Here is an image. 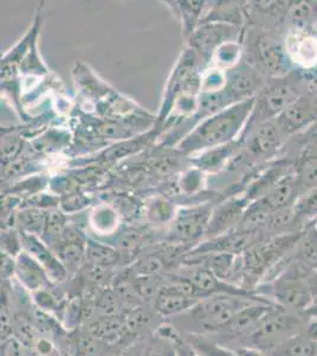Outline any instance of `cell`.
Masks as SVG:
<instances>
[{
    "instance_id": "33",
    "label": "cell",
    "mask_w": 317,
    "mask_h": 356,
    "mask_svg": "<svg viewBox=\"0 0 317 356\" xmlns=\"http://www.w3.org/2000/svg\"><path fill=\"white\" fill-rule=\"evenodd\" d=\"M305 314L309 320H317V302L311 304L309 308L305 310Z\"/></svg>"
},
{
    "instance_id": "11",
    "label": "cell",
    "mask_w": 317,
    "mask_h": 356,
    "mask_svg": "<svg viewBox=\"0 0 317 356\" xmlns=\"http://www.w3.org/2000/svg\"><path fill=\"white\" fill-rule=\"evenodd\" d=\"M250 204L249 200L244 195L239 194L216 207L212 211L204 240L214 239L234 231L239 226Z\"/></svg>"
},
{
    "instance_id": "13",
    "label": "cell",
    "mask_w": 317,
    "mask_h": 356,
    "mask_svg": "<svg viewBox=\"0 0 317 356\" xmlns=\"http://www.w3.org/2000/svg\"><path fill=\"white\" fill-rule=\"evenodd\" d=\"M262 75L257 69L245 62H241L237 67L228 72V83L225 87V93L232 102V105L238 102L249 100L256 97L258 92L264 85Z\"/></svg>"
},
{
    "instance_id": "8",
    "label": "cell",
    "mask_w": 317,
    "mask_h": 356,
    "mask_svg": "<svg viewBox=\"0 0 317 356\" xmlns=\"http://www.w3.org/2000/svg\"><path fill=\"white\" fill-rule=\"evenodd\" d=\"M283 42L291 67L303 73L317 69V33L315 31L309 29L290 28Z\"/></svg>"
},
{
    "instance_id": "25",
    "label": "cell",
    "mask_w": 317,
    "mask_h": 356,
    "mask_svg": "<svg viewBox=\"0 0 317 356\" xmlns=\"http://www.w3.org/2000/svg\"><path fill=\"white\" fill-rule=\"evenodd\" d=\"M228 83V72L214 68L207 70L201 77V93H218L224 90Z\"/></svg>"
},
{
    "instance_id": "30",
    "label": "cell",
    "mask_w": 317,
    "mask_h": 356,
    "mask_svg": "<svg viewBox=\"0 0 317 356\" xmlns=\"http://www.w3.org/2000/svg\"><path fill=\"white\" fill-rule=\"evenodd\" d=\"M174 347H175V352L177 356H203L201 354L193 348L192 346L184 339V336L181 334L180 337L174 342Z\"/></svg>"
},
{
    "instance_id": "6",
    "label": "cell",
    "mask_w": 317,
    "mask_h": 356,
    "mask_svg": "<svg viewBox=\"0 0 317 356\" xmlns=\"http://www.w3.org/2000/svg\"><path fill=\"white\" fill-rule=\"evenodd\" d=\"M199 300L193 290L192 284L185 277L173 272L164 275L152 305L161 318L172 320L189 312Z\"/></svg>"
},
{
    "instance_id": "18",
    "label": "cell",
    "mask_w": 317,
    "mask_h": 356,
    "mask_svg": "<svg viewBox=\"0 0 317 356\" xmlns=\"http://www.w3.org/2000/svg\"><path fill=\"white\" fill-rule=\"evenodd\" d=\"M89 225L95 234L109 238L119 232L120 218L112 207L103 204L94 209L89 218Z\"/></svg>"
},
{
    "instance_id": "26",
    "label": "cell",
    "mask_w": 317,
    "mask_h": 356,
    "mask_svg": "<svg viewBox=\"0 0 317 356\" xmlns=\"http://www.w3.org/2000/svg\"><path fill=\"white\" fill-rule=\"evenodd\" d=\"M22 251L23 245L20 232L11 227H5L4 231L1 232V253L16 258Z\"/></svg>"
},
{
    "instance_id": "14",
    "label": "cell",
    "mask_w": 317,
    "mask_h": 356,
    "mask_svg": "<svg viewBox=\"0 0 317 356\" xmlns=\"http://www.w3.org/2000/svg\"><path fill=\"white\" fill-rule=\"evenodd\" d=\"M13 280L30 295L53 284L43 266L25 251L20 252L16 257Z\"/></svg>"
},
{
    "instance_id": "16",
    "label": "cell",
    "mask_w": 317,
    "mask_h": 356,
    "mask_svg": "<svg viewBox=\"0 0 317 356\" xmlns=\"http://www.w3.org/2000/svg\"><path fill=\"white\" fill-rule=\"evenodd\" d=\"M293 257L303 266L317 271V219L303 228L293 248Z\"/></svg>"
},
{
    "instance_id": "12",
    "label": "cell",
    "mask_w": 317,
    "mask_h": 356,
    "mask_svg": "<svg viewBox=\"0 0 317 356\" xmlns=\"http://www.w3.org/2000/svg\"><path fill=\"white\" fill-rule=\"evenodd\" d=\"M22 245L23 251L31 255L33 259L43 266L49 278L53 284L62 285L70 280V275L63 263L57 257L56 253L51 250V247L45 243L38 235L26 234L22 233Z\"/></svg>"
},
{
    "instance_id": "19",
    "label": "cell",
    "mask_w": 317,
    "mask_h": 356,
    "mask_svg": "<svg viewBox=\"0 0 317 356\" xmlns=\"http://www.w3.org/2000/svg\"><path fill=\"white\" fill-rule=\"evenodd\" d=\"M122 260V253L117 247L97 241L93 238L87 239L85 263L97 264L105 266L117 267Z\"/></svg>"
},
{
    "instance_id": "3",
    "label": "cell",
    "mask_w": 317,
    "mask_h": 356,
    "mask_svg": "<svg viewBox=\"0 0 317 356\" xmlns=\"http://www.w3.org/2000/svg\"><path fill=\"white\" fill-rule=\"evenodd\" d=\"M314 272L293 260L277 278L258 285L255 292L275 305L305 312L314 303Z\"/></svg>"
},
{
    "instance_id": "10",
    "label": "cell",
    "mask_w": 317,
    "mask_h": 356,
    "mask_svg": "<svg viewBox=\"0 0 317 356\" xmlns=\"http://www.w3.org/2000/svg\"><path fill=\"white\" fill-rule=\"evenodd\" d=\"M253 53L259 65L270 76L282 77L291 73V65L286 57L284 42L270 33H262L253 40Z\"/></svg>"
},
{
    "instance_id": "9",
    "label": "cell",
    "mask_w": 317,
    "mask_h": 356,
    "mask_svg": "<svg viewBox=\"0 0 317 356\" xmlns=\"http://www.w3.org/2000/svg\"><path fill=\"white\" fill-rule=\"evenodd\" d=\"M237 26L226 23H204L194 31L191 48L194 49L204 61H212L213 55L219 47L228 42L238 41Z\"/></svg>"
},
{
    "instance_id": "32",
    "label": "cell",
    "mask_w": 317,
    "mask_h": 356,
    "mask_svg": "<svg viewBox=\"0 0 317 356\" xmlns=\"http://www.w3.org/2000/svg\"><path fill=\"white\" fill-rule=\"evenodd\" d=\"M303 334L308 339L317 343V320H308V323L305 325Z\"/></svg>"
},
{
    "instance_id": "15",
    "label": "cell",
    "mask_w": 317,
    "mask_h": 356,
    "mask_svg": "<svg viewBox=\"0 0 317 356\" xmlns=\"http://www.w3.org/2000/svg\"><path fill=\"white\" fill-rule=\"evenodd\" d=\"M293 175L298 183L300 196L317 188V151L302 149L295 159Z\"/></svg>"
},
{
    "instance_id": "23",
    "label": "cell",
    "mask_w": 317,
    "mask_h": 356,
    "mask_svg": "<svg viewBox=\"0 0 317 356\" xmlns=\"http://www.w3.org/2000/svg\"><path fill=\"white\" fill-rule=\"evenodd\" d=\"M18 231L26 234L42 236L45 226V213L37 209H25L17 214Z\"/></svg>"
},
{
    "instance_id": "34",
    "label": "cell",
    "mask_w": 317,
    "mask_h": 356,
    "mask_svg": "<svg viewBox=\"0 0 317 356\" xmlns=\"http://www.w3.org/2000/svg\"><path fill=\"white\" fill-rule=\"evenodd\" d=\"M311 284H313L314 303H315L317 302V271L314 272Z\"/></svg>"
},
{
    "instance_id": "22",
    "label": "cell",
    "mask_w": 317,
    "mask_h": 356,
    "mask_svg": "<svg viewBox=\"0 0 317 356\" xmlns=\"http://www.w3.org/2000/svg\"><path fill=\"white\" fill-rule=\"evenodd\" d=\"M241 55L243 50L239 42H228L216 50L211 62H213L217 68L231 70L241 63Z\"/></svg>"
},
{
    "instance_id": "2",
    "label": "cell",
    "mask_w": 317,
    "mask_h": 356,
    "mask_svg": "<svg viewBox=\"0 0 317 356\" xmlns=\"http://www.w3.org/2000/svg\"><path fill=\"white\" fill-rule=\"evenodd\" d=\"M270 303L263 298H255L249 296L219 295L209 296L194 304L189 312L167 320L182 334V335L209 336L217 334L233 316L241 312L251 304Z\"/></svg>"
},
{
    "instance_id": "35",
    "label": "cell",
    "mask_w": 317,
    "mask_h": 356,
    "mask_svg": "<svg viewBox=\"0 0 317 356\" xmlns=\"http://www.w3.org/2000/svg\"><path fill=\"white\" fill-rule=\"evenodd\" d=\"M317 356V355H316Z\"/></svg>"
},
{
    "instance_id": "21",
    "label": "cell",
    "mask_w": 317,
    "mask_h": 356,
    "mask_svg": "<svg viewBox=\"0 0 317 356\" xmlns=\"http://www.w3.org/2000/svg\"><path fill=\"white\" fill-rule=\"evenodd\" d=\"M180 17L186 36H192L201 24V15L205 8L204 1H169Z\"/></svg>"
},
{
    "instance_id": "31",
    "label": "cell",
    "mask_w": 317,
    "mask_h": 356,
    "mask_svg": "<svg viewBox=\"0 0 317 356\" xmlns=\"http://www.w3.org/2000/svg\"><path fill=\"white\" fill-rule=\"evenodd\" d=\"M229 349H231L236 356H265L264 353L261 350L252 348V347H246V346H237V347H231Z\"/></svg>"
},
{
    "instance_id": "29",
    "label": "cell",
    "mask_w": 317,
    "mask_h": 356,
    "mask_svg": "<svg viewBox=\"0 0 317 356\" xmlns=\"http://www.w3.org/2000/svg\"><path fill=\"white\" fill-rule=\"evenodd\" d=\"M298 143L301 144L302 149H310V150L317 151V126H314L303 134L295 136Z\"/></svg>"
},
{
    "instance_id": "1",
    "label": "cell",
    "mask_w": 317,
    "mask_h": 356,
    "mask_svg": "<svg viewBox=\"0 0 317 356\" xmlns=\"http://www.w3.org/2000/svg\"><path fill=\"white\" fill-rule=\"evenodd\" d=\"M253 105L255 97L206 118L186 134L179 144V150L182 154H194L239 140L252 113Z\"/></svg>"
},
{
    "instance_id": "17",
    "label": "cell",
    "mask_w": 317,
    "mask_h": 356,
    "mask_svg": "<svg viewBox=\"0 0 317 356\" xmlns=\"http://www.w3.org/2000/svg\"><path fill=\"white\" fill-rule=\"evenodd\" d=\"M241 147V143L236 140V142L230 143L228 145L209 149L204 151V154L196 158L193 163L199 170H219L221 166H224L225 163L230 161L231 158L234 159L237 157Z\"/></svg>"
},
{
    "instance_id": "20",
    "label": "cell",
    "mask_w": 317,
    "mask_h": 356,
    "mask_svg": "<svg viewBox=\"0 0 317 356\" xmlns=\"http://www.w3.org/2000/svg\"><path fill=\"white\" fill-rule=\"evenodd\" d=\"M264 354L265 356H316L317 343L302 332L285 340Z\"/></svg>"
},
{
    "instance_id": "7",
    "label": "cell",
    "mask_w": 317,
    "mask_h": 356,
    "mask_svg": "<svg viewBox=\"0 0 317 356\" xmlns=\"http://www.w3.org/2000/svg\"><path fill=\"white\" fill-rule=\"evenodd\" d=\"M212 211L209 206L186 207L179 209L171 223L167 243L184 246L196 243L197 246L204 240Z\"/></svg>"
},
{
    "instance_id": "27",
    "label": "cell",
    "mask_w": 317,
    "mask_h": 356,
    "mask_svg": "<svg viewBox=\"0 0 317 356\" xmlns=\"http://www.w3.org/2000/svg\"><path fill=\"white\" fill-rule=\"evenodd\" d=\"M203 186V171L199 169L189 170L182 175L180 179V189L185 194H193Z\"/></svg>"
},
{
    "instance_id": "5",
    "label": "cell",
    "mask_w": 317,
    "mask_h": 356,
    "mask_svg": "<svg viewBox=\"0 0 317 356\" xmlns=\"http://www.w3.org/2000/svg\"><path fill=\"white\" fill-rule=\"evenodd\" d=\"M302 95V79L295 76L293 72L285 76L273 77L271 81L265 82L255 97L252 113L241 137L263 122L280 117Z\"/></svg>"
},
{
    "instance_id": "24",
    "label": "cell",
    "mask_w": 317,
    "mask_h": 356,
    "mask_svg": "<svg viewBox=\"0 0 317 356\" xmlns=\"http://www.w3.org/2000/svg\"><path fill=\"white\" fill-rule=\"evenodd\" d=\"M146 216L153 225H167L174 219V208L165 199L153 200L146 208Z\"/></svg>"
},
{
    "instance_id": "4",
    "label": "cell",
    "mask_w": 317,
    "mask_h": 356,
    "mask_svg": "<svg viewBox=\"0 0 317 356\" xmlns=\"http://www.w3.org/2000/svg\"><path fill=\"white\" fill-rule=\"evenodd\" d=\"M308 320L309 318L305 312H293L278 305H273V308L258 321L252 332H250L244 340L232 347L246 346L263 353L269 352L290 337L305 332Z\"/></svg>"
},
{
    "instance_id": "28",
    "label": "cell",
    "mask_w": 317,
    "mask_h": 356,
    "mask_svg": "<svg viewBox=\"0 0 317 356\" xmlns=\"http://www.w3.org/2000/svg\"><path fill=\"white\" fill-rule=\"evenodd\" d=\"M23 142L17 138L4 137L1 140V162H8L13 157H16L19 152Z\"/></svg>"
}]
</instances>
